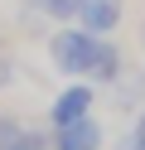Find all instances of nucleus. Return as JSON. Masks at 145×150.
<instances>
[{
  "instance_id": "f257e3e1",
  "label": "nucleus",
  "mask_w": 145,
  "mask_h": 150,
  "mask_svg": "<svg viewBox=\"0 0 145 150\" xmlns=\"http://www.w3.org/2000/svg\"><path fill=\"white\" fill-rule=\"evenodd\" d=\"M102 49H106V39H102V34H92V29H58L53 44H48L53 68H58V73H73V78H77V73H87V78H92Z\"/></svg>"
},
{
  "instance_id": "f03ea898",
  "label": "nucleus",
  "mask_w": 145,
  "mask_h": 150,
  "mask_svg": "<svg viewBox=\"0 0 145 150\" xmlns=\"http://www.w3.org/2000/svg\"><path fill=\"white\" fill-rule=\"evenodd\" d=\"M87 111H92V87H87V82H73V87H63V92H58V102H53V126L82 121Z\"/></svg>"
},
{
  "instance_id": "7ed1b4c3",
  "label": "nucleus",
  "mask_w": 145,
  "mask_h": 150,
  "mask_svg": "<svg viewBox=\"0 0 145 150\" xmlns=\"http://www.w3.org/2000/svg\"><path fill=\"white\" fill-rule=\"evenodd\" d=\"M97 145H102V126H97L92 116L58 126V150H97Z\"/></svg>"
},
{
  "instance_id": "20e7f679",
  "label": "nucleus",
  "mask_w": 145,
  "mask_h": 150,
  "mask_svg": "<svg viewBox=\"0 0 145 150\" xmlns=\"http://www.w3.org/2000/svg\"><path fill=\"white\" fill-rule=\"evenodd\" d=\"M77 20H82V29H92V34H111L116 24H121V0H87Z\"/></svg>"
},
{
  "instance_id": "39448f33",
  "label": "nucleus",
  "mask_w": 145,
  "mask_h": 150,
  "mask_svg": "<svg viewBox=\"0 0 145 150\" xmlns=\"http://www.w3.org/2000/svg\"><path fill=\"white\" fill-rule=\"evenodd\" d=\"M29 5H34V10H44L48 20H77L87 0H29Z\"/></svg>"
},
{
  "instance_id": "423d86ee",
  "label": "nucleus",
  "mask_w": 145,
  "mask_h": 150,
  "mask_svg": "<svg viewBox=\"0 0 145 150\" xmlns=\"http://www.w3.org/2000/svg\"><path fill=\"white\" fill-rule=\"evenodd\" d=\"M126 150H145V111H140V121H135V136L126 140Z\"/></svg>"
}]
</instances>
